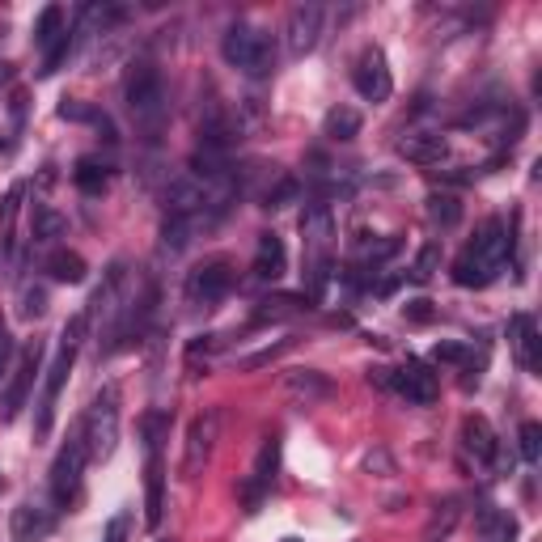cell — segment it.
<instances>
[{
    "mask_svg": "<svg viewBox=\"0 0 542 542\" xmlns=\"http://www.w3.org/2000/svg\"><path fill=\"white\" fill-rule=\"evenodd\" d=\"M68 51H72V30H64L60 39L43 51V77H51V72H56V68L68 60Z\"/></svg>",
    "mask_w": 542,
    "mask_h": 542,
    "instance_id": "cell-36",
    "label": "cell"
},
{
    "mask_svg": "<svg viewBox=\"0 0 542 542\" xmlns=\"http://www.w3.org/2000/svg\"><path fill=\"white\" fill-rule=\"evenodd\" d=\"M13 77V64H5V60H0V85H5Z\"/></svg>",
    "mask_w": 542,
    "mask_h": 542,
    "instance_id": "cell-46",
    "label": "cell"
},
{
    "mask_svg": "<svg viewBox=\"0 0 542 542\" xmlns=\"http://www.w3.org/2000/svg\"><path fill=\"white\" fill-rule=\"evenodd\" d=\"M85 331H89V318L85 314L68 318V327L60 331V352H56V360H51V369H47V386H43V399H39V415H34V432H39V437H47L51 424H56V403H60V394L68 386L72 365H77V352H81V343H85Z\"/></svg>",
    "mask_w": 542,
    "mask_h": 542,
    "instance_id": "cell-1",
    "label": "cell"
},
{
    "mask_svg": "<svg viewBox=\"0 0 542 542\" xmlns=\"http://www.w3.org/2000/svg\"><path fill=\"white\" fill-rule=\"evenodd\" d=\"M458 517H462V509H458V500H445V504H437V513H432V521H428V530H424V542H445L449 534H454V526H458Z\"/></svg>",
    "mask_w": 542,
    "mask_h": 542,
    "instance_id": "cell-29",
    "label": "cell"
},
{
    "mask_svg": "<svg viewBox=\"0 0 542 542\" xmlns=\"http://www.w3.org/2000/svg\"><path fill=\"white\" fill-rule=\"evenodd\" d=\"M85 441H81V432H72L68 445L56 454V462H51V504H56V513L68 509L72 500H77L81 492V475H85Z\"/></svg>",
    "mask_w": 542,
    "mask_h": 542,
    "instance_id": "cell-6",
    "label": "cell"
},
{
    "mask_svg": "<svg viewBox=\"0 0 542 542\" xmlns=\"http://www.w3.org/2000/svg\"><path fill=\"white\" fill-rule=\"evenodd\" d=\"M509 348H513V360L526 373H538L542 365V339H538V327L530 314H513L509 318Z\"/></svg>",
    "mask_w": 542,
    "mask_h": 542,
    "instance_id": "cell-16",
    "label": "cell"
},
{
    "mask_svg": "<svg viewBox=\"0 0 542 542\" xmlns=\"http://www.w3.org/2000/svg\"><path fill=\"white\" fill-rule=\"evenodd\" d=\"M276 471H280V437H263L259 454H255V466H250V479L242 487V500L250 504V509H259V500L271 492Z\"/></svg>",
    "mask_w": 542,
    "mask_h": 542,
    "instance_id": "cell-13",
    "label": "cell"
},
{
    "mask_svg": "<svg viewBox=\"0 0 542 542\" xmlns=\"http://www.w3.org/2000/svg\"><path fill=\"white\" fill-rule=\"evenodd\" d=\"M123 102H128L132 119L140 123L149 140L161 132V123H166V81H161L157 64L149 60H136L128 68V81H123Z\"/></svg>",
    "mask_w": 542,
    "mask_h": 542,
    "instance_id": "cell-2",
    "label": "cell"
},
{
    "mask_svg": "<svg viewBox=\"0 0 542 542\" xmlns=\"http://www.w3.org/2000/svg\"><path fill=\"white\" fill-rule=\"evenodd\" d=\"M521 458H526L530 466L542 458V424H521Z\"/></svg>",
    "mask_w": 542,
    "mask_h": 542,
    "instance_id": "cell-37",
    "label": "cell"
},
{
    "mask_svg": "<svg viewBox=\"0 0 542 542\" xmlns=\"http://www.w3.org/2000/svg\"><path fill=\"white\" fill-rule=\"evenodd\" d=\"M322 136H331V140H356L360 136V111H352V106H331L327 119H322Z\"/></svg>",
    "mask_w": 542,
    "mask_h": 542,
    "instance_id": "cell-26",
    "label": "cell"
},
{
    "mask_svg": "<svg viewBox=\"0 0 542 542\" xmlns=\"http://www.w3.org/2000/svg\"><path fill=\"white\" fill-rule=\"evenodd\" d=\"M9 360H13V335H9V327H5V322H0V377H5Z\"/></svg>",
    "mask_w": 542,
    "mask_h": 542,
    "instance_id": "cell-45",
    "label": "cell"
},
{
    "mask_svg": "<svg viewBox=\"0 0 542 542\" xmlns=\"http://www.w3.org/2000/svg\"><path fill=\"white\" fill-rule=\"evenodd\" d=\"M128 526H132V517H128V513H115L111 521H106L102 542H128Z\"/></svg>",
    "mask_w": 542,
    "mask_h": 542,
    "instance_id": "cell-42",
    "label": "cell"
},
{
    "mask_svg": "<svg viewBox=\"0 0 542 542\" xmlns=\"http://www.w3.org/2000/svg\"><path fill=\"white\" fill-rule=\"evenodd\" d=\"M301 195V183L297 178H280L276 187H271L267 195H263V208H271V212H280V208H288Z\"/></svg>",
    "mask_w": 542,
    "mask_h": 542,
    "instance_id": "cell-34",
    "label": "cell"
},
{
    "mask_svg": "<svg viewBox=\"0 0 542 542\" xmlns=\"http://www.w3.org/2000/svg\"><path fill=\"white\" fill-rule=\"evenodd\" d=\"M166 542H170V538H166Z\"/></svg>",
    "mask_w": 542,
    "mask_h": 542,
    "instance_id": "cell-48",
    "label": "cell"
},
{
    "mask_svg": "<svg viewBox=\"0 0 542 542\" xmlns=\"http://www.w3.org/2000/svg\"><path fill=\"white\" fill-rule=\"evenodd\" d=\"M288 348H293V339H280L276 348H263V352H255V356H246V360H242V369H263V365H271L276 356H284Z\"/></svg>",
    "mask_w": 542,
    "mask_h": 542,
    "instance_id": "cell-41",
    "label": "cell"
},
{
    "mask_svg": "<svg viewBox=\"0 0 542 542\" xmlns=\"http://www.w3.org/2000/svg\"><path fill=\"white\" fill-rule=\"evenodd\" d=\"M284 542H297V538H284Z\"/></svg>",
    "mask_w": 542,
    "mask_h": 542,
    "instance_id": "cell-47",
    "label": "cell"
},
{
    "mask_svg": "<svg viewBox=\"0 0 542 542\" xmlns=\"http://www.w3.org/2000/svg\"><path fill=\"white\" fill-rule=\"evenodd\" d=\"M399 157L411 166H441L449 157V140L441 132H407L399 140Z\"/></svg>",
    "mask_w": 542,
    "mask_h": 542,
    "instance_id": "cell-18",
    "label": "cell"
},
{
    "mask_svg": "<svg viewBox=\"0 0 542 542\" xmlns=\"http://www.w3.org/2000/svg\"><path fill=\"white\" fill-rule=\"evenodd\" d=\"M123 13H128V9H119V5H85L81 26H89V30H111L115 22H123Z\"/></svg>",
    "mask_w": 542,
    "mask_h": 542,
    "instance_id": "cell-33",
    "label": "cell"
},
{
    "mask_svg": "<svg viewBox=\"0 0 542 542\" xmlns=\"http://www.w3.org/2000/svg\"><path fill=\"white\" fill-rule=\"evenodd\" d=\"M191 233H195V221H187V216H166V221H161V246H166L170 255H178V250L191 246Z\"/></svg>",
    "mask_w": 542,
    "mask_h": 542,
    "instance_id": "cell-30",
    "label": "cell"
},
{
    "mask_svg": "<svg viewBox=\"0 0 542 542\" xmlns=\"http://www.w3.org/2000/svg\"><path fill=\"white\" fill-rule=\"evenodd\" d=\"M221 56L229 68L246 72V77H267V72L276 68V43H271V34L259 26L233 22L221 39Z\"/></svg>",
    "mask_w": 542,
    "mask_h": 542,
    "instance_id": "cell-5",
    "label": "cell"
},
{
    "mask_svg": "<svg viewBox=\"0 0 542 542\" xmlns=\"http://www.w3.org/2000/svg\"><path fill=\"white\" fill-rule=\"evenodd\" d=\"M479 263H487L492 271H500L504 263H509V250H513V238H509V229H504V221H483L479 229V238L466 246Z\"/></svg>",
    "mask_w": 542,
    "mask_h": 542,
    "instance_id": "cell-17",
    "label": "cell"
},
{
    "mask_svg": "<svg viewBox=\"0 0 542 542\" xmlns=\"http://www.w3.org/2000/svg\"><path fill=\"white\" fill-rule=\"evenodd\" d=\"M428 221L441 229H454L462 221V204L458 195H428Z\"/></svg>",
    "mask_w": 542,
    "mask_h": 542,
    "instance_id": "cell-31",
    "label": "cell"
},
{
    "mask_svg": "<svg viewBox=\"0 0 542 542\" xmlns=\"http://www.w3.org/2000/svg\"><path fill=\"white\" fill-rule=\"evenodd\" d=\"M322 39V9L318 5H297L288 13V26H284V43H288V56L301 60L310 56Z\"/></svg>",
    "mask_w": 542,
    "mask_h": 542,
    "instance_id": "cell-12",
    "label": "cell"
},
{
    "mask_svg": "<svg viewBox=\"0 0 542 542\" xmlns=\"http://www.w3.org/2000/svg\"><path fill=\"white\" fill-rule=\"evenodd\" d=\"M123 284H128V263H111L106 267V276H102V288L94 297H89V310L85 318H106V322H115L119 310H123Z\"/></svg>",
    "mask_w": 542,
    "mask_h": 542,
    "instance_id": "cell-14",
    "label": "cell"
},
{
    "mask_svg": "<svg viewBox=\"0 0 542 542\" xmlns=\"http://www.w3.org/2000/svg\"><path fill=\"white\" fill-rule=\"evenodd\" d=\"M43 267L51 271V280H60V284H81L89 276V263L77 255V250H51Z\"/></svg>",
    "mask_w": 542,
    "mask_h": 542,
    "instance_id": "cell-24",
    "label": "cell"
},
{
    "mask_svg": "<svg viewBox=\"0 0 542 542\" xmlns=\"http://www.w3.org/2000/svg\"><path fill=\"white\" fill-rule=\"evenodd\" d=\"M284 386H288V394L305 399V407H310V403H322V399H331V394H335L331 377H327V373H318V369H288V373H284Z\"/></svg>",
    "mask_w": 542,
    "mask_h": 542,
    "instance_id": "cell-21",
    "label": "cell"
},
{
    "mask_svg": "<svg viewBox=\"0 0 542 542\" xmlns=\"http://www.w3.org/2000/svg\"><path fill=\"white\" fill-rule=\"evenodd\" d=\"M352 85H356V94L373 102V106H382L390 94H394V77H390V64H386V51L382 47H365L360 51V60L352 68Z\"/></svg>",
    "mask_w": 542,
    "mask_h": 542,
    "instance_id": "cell-9",
    "label": "cell"
},
{
    "mask_svg": "<svg viewBox=\"0 0 542 542\" xmlns=\"http://www.w3.org/2000/svg\"><path fill=\"white\" fill-rule=\"evenodd\" d=\"M216 437H221V411L208 407L204 415H195L187 424V441H183V479H200V471L208 466L212 449H216Z\"/></svg>",
    "mask_w": 542,
    "mask_h": 542,
    "instance_id": "cell-7",
    "label": "cell"
},
{
    "mask_svg": "<svg viewBox=\"0 0 542 542\" xmlns=\"http://www.w3.org/2000/svg\"><path fill=\"white\" fill-rule=\"evenodd\" d=\"M479 526H483V542H513L517 538V517L513 513L483 509L479 513Z\"/></svg>",
    "mask_w": 542,
    "mask_h": 542,
    "instance_id": "cell-27",
    "label": "cell"
},
{
    "mask_svg": "<svg viewBox=\"0 0 542 542\" xmlns=\"http://www.w3.org/2000/svg\"><path fill=\"white\" fill-rule=\"evenodd\" d=\"M449 276H454V284H458V288H487V284H492V280L500 276V271H492L487 263H479V259L471 255V250H466V255H458V259H454V267H449Z\"/></svg>",
    "mask_w": 542,
    "mask_h": 542,
    "instance_id": "cell-23",
    "label": "cell"
},
{
    "mask_svg": "<svg viewBox=\"0 0 542 542\" xmlns=\"http://www.w3.org/2000/svg\"><path fill=\"white\" fill-rule=\"evenodd\" d=\"M60 119H77V123L94 119V123H98L102 115H98V111H89V106H81V102H64V106H60Z\"/></svg>",
    "mask_w": 542,
    "mask_h": 542,
    "instance_id": "cell-44",
    "label": "cell"
},
{
    "mask_svg": "<svg viewBox=\"0 0 542 542\" xmlns=\"http://www.w3.org/2000/svg\"><path fill=\"white\" fill-rule=\"evenodd\" d=\"M403 318H407V322H415V327H428V322L437 318V305H432L428 297H415V301H407V305H403Z\"/></svg>",
    "mask_w": 542,
    "mask_h": 542,
    "instance_id": "cell-39",
    "label": "cell"
},
{
    "mask_svg": "<svg viewBox=\"0 0 542 542\" xmlns=\"http://www.w3.org/2000/svg\"><path fill=\"white\" fill-rule=\"evenodd\" d=\"M462 449H466V454H471L475 462H483V466L496 462L500 441H496V432H492V424H487L483 415H466V420H462Z\"/></svg>",
    "mask_w": 542,
    "mask_h": 542,
    "instance_id": "cell-20",
    "label": "cell"
},
{
    "mask_svg": "<svg viewBox=\"0 0 542 542\" xmlns=\"http://www.w3.org/2000/svg\"><path fill=\"white\" fill-rule=\"evenodd\" d=\"M386 390H399L407 403H420V407H428V403H437V373H432L424 360H407L403 369H386Z\"/></svg>",
    "mask_w": 542,
    "mask_h": 542,
    "instance_id": "cell-10",
    "label": "cell"
},
{
    "mask_svg": "<svg viewBox=\"0 0 542 542\" xmlns=\"http://www.w3.org/2000/svg\"><path fill=\"white\" fill-rule=\"evenodd\" d=\"M77 432H81V441H85L89 462H106V458L115 454V441H119V386L115 382H106L94 394V403L85 407Z\"/></svg>",
    "mask_w": 542,
    "mask_h": 542,
    "instance_id": "cell-4",
    "label": "cell"
},
{
    "mask_svg": "<svg viewBox=\"0 0 542 542\" xmlns=\"http://www.w3.org/2000/svg\"><path fill=\"white\" fill-rule=\"evenodd\" d=\"M437 267H441V246L437 242H428L424 250H420V255H415V267H411V280H432V276H437Z\"/></svg>",
    "mask_w": 542,
    "mask_h": 542,
    "instance_id": "cell-35",
    "label": "cell"
},
{
    "mask_svg": "<svg viewBox=\"0 0 542 542\" xmlns=\"http://www.w3.org/2000/svg\"><path fill=\"white\" fill-rule=\"evenodd\" d=\"M39 365H43V343L34 339L30 348L22 352V360H17V373H13V382H9V390H5V399H0V420H13L17 411L26 407V399H30V386H34V377H39Z\"/></svg>",
    "mask_w": 542,
    "mask_h": 542,
    "instance_id": "cell-11",
    "label": "cell"
},
{
    "mask_svg": "<svg viewBox=\"0 0 542 542\" xmlns=\"http://www.w3.org/2000/svg\"><path fill=\"white\" fill-rule=\"evenodd\" d=\"M432 360L437 365H471V348H462V343H437Z\"/></svg>",
    "mask_w": 542,
    "mask_h": 542,
    "instance_id": "cell-38",
    "label": "cell"
},
{
    "mask_svg": "<svg viewBox=\"0 0 542 542\" xmlns=\"http://www.w3.org/2000/svg\"><path fill=\"white\" fill-rule=\"evenodd\" d=\"M72 183H77V191H85V195H102L106 187H111V166L98 157H81L77 170H72Z\"/></svg>",
    "mask_w": 542,
    "mask_h": 542,
    "instance_id": "cell-25",
    "label": "cell"
},
{
    "mask_svg": "<svg viewBox=\"0 0 542 542\" xmlns=\"http://www.w3.org/2000/svg\"><path fill=\"white\" fill-rule=\"evenodd\" d=\"M305 310H314L310 293H271V297L259 301V314L255 318L259 322H280V318H297Z\"/></svg>",
    "mask_w": 542,
    "mask_h": 542,
    "instance_id": "cell-22",
    "label": "cell"
},
{
    "mask_svg": "<svg viewBox=\"0 0 542 542\" xmlns=\"http://www.w3.org/2000/svg\"><path fill=\"white\" fill-rule=\"evenodd\" d=\"M212 352H216V335H200V339L187 343V360H191V365H200V356L208 360Z\"/></svg>",
    "mask_w": 542,
    "mask_h": 542,
    "instance_id": "cell-43",
    "label": "cell"
},
{
    "mask_svg": "<svg viewBox=\"0 0 542 542\" xmlns=\"http://www.w3.org/2000/svg\"><path fill=\"white\" fill-rule=\"evenodd\" d=\"M166 411H149L144 415V454H149V462H144V526L157 530L161 517H166V462H161V441H166Z\"/></svg>",
    "mask_w": 542,
    "mask_h": 542,
    "instance_id": "cell-3",
    "label": "cell"
},
{
    "mask_svg": "<svg viewBox=\"0 0 542 542\" xmlns=\"http://www.w3.org/2000/svg\"><path fill=\"white\" fill-rule=\"evenodd\" d=\"M233 284H238V271H233L229 259H204L187 276V301L191 305H216L233 293Z\"/></svg>",
    "mask_w": 542,
    "mask_h": 542,
    "instance_id": "cell-8",
    "label": "cell"
},
{
    "mask_svg": "<svg viewBox=\"0 0 542 542\" xmlns=\"http://www.w3.org/2000/svg\"><path fill=\"white\" fill-rule=\"evenodd\" d=\"M288 271V250L276 233H259V246H255V263H250V276L263 280V284H276Z\"/></svg>",
    "mask_w": 542,
    "mask_h": 542,
    "instance_id": "cell-19",
    "label": "cell"
},
{
    "mask_svg": "<svg viewBox=\"0 0 542 542\" xmlns=\"http://www.w3.org/2000/svg\"><path fill=\"white\" fill-rule=\"evenodd\" d=\"M17 314H22V318H43L47 314V293H43V288H26L22 305H17Z\"/></svg>",
    "mask_w": 542,
    "mask_h": 542,
    "instance_id": "cell-40",
    "label": "cell"
},
{
    "mask_svg": "<svg viewBox=\"0 0 542 542\" xmlns=\"http://www.w3.org/2000/svg\"><path fill=\"white\" fill-rule=\"evenodd\" d=\"M51 530H56V509H47V504H17L13 517H9V534L13 542H43Z\"/></svg>",
    "mask_w": 542,
    "mask_h": 542,
    "instance_id": "cell-15",
    "label": "cell"
},
{
    "mask_svg": "<svg viewBox=\"0 0 542 542\" xmlns=\"http://www.w3.org/2000/svg\"><path fill=\"white\" fill-rule=\"evenodd\" d=\"M64 30H68V26H64V9H60V5H47V9L39 13V22H34V47L47 51Z\"/></svg>",
    "mask_w": 542,
    "mask_h": 542,
    "instance_id": "cell-28",
    "label": "cell"
},
{
    "mask_svg": "<svg viewBox=\"0 0 542 542\" xmlns=\"http://www.w3.org/2000/svg\"><path fill=\"white\" fill-rule=\"evenodd\" d=\"M64 216L56 208H34V221H30V233H34V242H56L64 238Z\"/></svg>",
    "mask_w": 542,
    "mask_h": 542,
    "instance_id": "cell-32",
    "label": "cell"
}]
</instances>
